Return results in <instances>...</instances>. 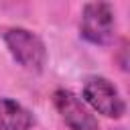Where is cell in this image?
Returning a JSON list of instances; mask_svg holds the SVG:
<instances>
[{
  "label": "cell",
  "instance_id": "obj_1",
  "mask_svg": "<svg viewBox=\"0 0 130 130\" xmlns=\"http://www.w3.org/2000/svg\"><path fill=\"white\" fill-rule=\"evenodd\" d=\"M4 43L18 65L28 71H41L47 61V49L39 35L28 28L12 26L4 32Z\"/></svg>",
  "mask_w": 130,
  "mask_h": 130
},
{
  "label": "cell",
  "instance_id": "obj_2",
  "mask_svg": "<svg viewBox=\"0 0 130 130\" xmlns=\"http://www.w3.org/2000/svg\"><path fill=\"white\" fill-rule=\"evenodd\" d=\"M81 37L93 45H106L114 37V8L108 2H89L83 6Z\"/></svg>",
  "mask_w": 130,
  "mask_h": 130
},
{
  "label": "cell",
  "instance_id": "obj_3",
  "mask_svg": "<svg viewBox=\"0 0 130 130\" xmlns=\"http://www.w3.org/2000/svg\"><path fill=\"white\" fill-rule=\"evenodd\" d=\"M83 98L98 114L106 118H122L126 112L124 100L106 77H89L83 85Z\"/></svg>",
  "mask_w": 130,
  "mask_h": 130
},
{
  "label": "cell",
  "instance_id": "obj_4",
  "mask_svg": "<svg viewBox=\"0 0 130 130\" xmlns=\"http://www.w3.org/2000/svg\"><path fill=\"white\" fill-rule=\"evenodd\" d=\"M53 102L63 122L71 130H100L95 116L85 108V104L69 89H57L53 93Z\"/></svg>",
  "mask_w": 130,
  "mask_h": 130
},
{
  "label": "cell",
  "instance_id": "obj_5",
  "mask_svg": "<svg viewBox=\"0 0 130 130\" xmlns=\"http://www.w3.org/2000/svg\"><path fill=\"white\" fill-rule=\"evenodd\" d=\"M32 114L10 98H0V130H30Z\"/></svg>",
  "mask_w": 130,
  "mask_h": 130
},
{
  "label": "cell",
  "instance_id": "obj_6",
  "mask_svg": "<svg viewBox=\"0 0 130 130\" xmlns=\"http://www.w3.org/2000/svg\"><path fill=\"white\" fill-rule=\"evenodd\" d=\"M122 53H120V65H122V69L124 71H128V59H126V51H128V43L124 41L122 43V49H120Z\"/></svg>",
  "mask_w": 130,
  "mask_h": 130
}]
</instances>
